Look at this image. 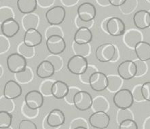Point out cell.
I'll use <instances>...</instances> for the list:
<instances>
[{
    "instance_id": "cell-27",
    "label": "cell",
    "mask_w": 150,
    "mask_h": 129,
    "mask_svg": "<svg viewBox=\"0 0 150 129\" xmlns=\"http://www.w3.org/2000/svg\"><path fill=\"white\" fill-rule=\"evenodd\" d=\"M108 86L107 90L111 93H116L122 89L124 79L119 76L116 75H109L108 76Z\"/></svg>"
},
{
    "instance_id": "cell-2",
    "label": "cell",
    "mask_w": 150,
    "mask_h": 129,
    "mask_svg": "<svg viewBox=\"0 0 150 129\" xmlns=\"http://www.w3.org/2000/svg\"><path fill=\"white\" fill-rule=\"evenodd\" d=\"M114 105L118 109H128L133 105L134 99L132 92L124 89L115 93L113 98Z\"/></svg>"
},
{
    "instance_id": "cell-30",
    "label": "cell",
    "mask_w": 150,
    "mask_h": 129,
    "mask_svg": "<svg viewBox=\"0 0 150 129\" xmlns=\"http://www.w3.org/2000/svg\"><path fill=\"white\" fill-rule=\"evenodd\" d=\"M18 53L24 57L26 59H32L35 57V50L33 47L27 46L24 42H21L17 47Z\"/></svg>"
},
{
    "instance_id": "cell-28",
    "label": "cell",
    "mask_w": 150,
    "mask_h": 129,
    "mask_svg": "<svg viewBox=\"0 0 150 129\" xmlns=\"http://www.w3.org/2000/svg\"><path fill=\"white\" fill-rule=\"evenodd\" d=\"M34 77L33 72L30 67H27L23 72L14 74V78L18 84H27L33 80Z\"/></svg>"
},
{
    "instance_id": "cell-16",
    "label": "cell",
    "mask_w": 150,
    "mask_h": 129,
    "mask_svg": "<svg viewBox=\"0 0 150 129\" xmlns=\"http://www.w3.org/2000/svg\"><path fill=\"white\" fill-rule=\"evenodd\" d=\"M20 30V25L14 18L4 21L1 24V32L2 35L8 38H14Z\"/></svg>"
},
{
    "instance_id": "cell-23",
    "label": "cell",
    "mask_w": 150,
    "mask_h": 129,
    "mask_svg": "<svg viewBox=\"0 0 150 129\" xmlns=\"http://www.w3.org/2000/svg\"><path fill=\"white\" fill-rule=\"evenodd\" d=\"M134 52L137 57L143 61L150 60V44L147 42H140L136 45Z\"/></svg>"
},
{
    "instance_id": "cell-10",
    "label": "cell",
    "mask_w": 150,
    "mask_h": 129,
    "mask_svg": "<svg viewBox=\"0 0 150 129\" xmlns=\"http://www.w3.org/2000/svg\"><path fill=\"white\" fill-rule=\"evenodd\" d=\"M93 101V98L88 92L80 90L74 98V106L80 111H86L91 108Z\"/></svg>"
},
{
    "instance_id": "cell-47",
    "label": "cell",
    "mask_w": 150,
    "mask_h": 129,
    "mask_svg": "<svg viewBox=\"0 0 150 129\" xmlns=\"http://www.w3.org/2000/svg\"><path fill=\"white\" fill-rule=\"evenodd\" d=\"M18 129H38L37 125L30 120H23L18 124Z\"/></svg>"
},
{
    "instance_id": "cell-59",
    "label": "cell",
    "mask_w": 150,
    "mask_h": 129,
    "mask_svg": "<svg viewBox=\"0 0 150 129\" xmlns=\"http://www.w3.org/2000/svg\"><path fill=\"white\" fill-rule=\"evenodd\" d=\"M75 129H88V128H85V127H78V128H75Z\"/></svg>"
},
{
    "instance_id": "cell-12",
    "label": "cell",
    "mask_w": 150,
    "mask_h": 129,
    "mask_svg": "<svg viewBox=\"0 0 150 129\" xmlns=\"http://www.w3.org/2000/svg\"><path fill=\"white\" fill-rule=\"evenodd\" d=\"M78 16L86 22L94 21L96 15V10L94 4L90 2H84L78 6Z\"/></svg>"
},
{
    "instance_id": "cell-31",
    "label": "cell",
    "mask_w": 150,
    "mask_h": 129,
    "mask_svg": "<svg viewBox=\"0 0 150 129\" xmlns=\"http://www.w3.org/2000/svg\"><path fill=\"white\" fill-rule=\"evenodd\" d=\"M15 109L14 101L10 99L4 95L0 97V111H6L8 113H12Z\"/></svg>"
},
{
    "instance_id": "cell-15",
    "label": "cell",
    "mask_w": 150,
    "mask_h": 129,
    "mask_svg": "<svg viewBox=\"0 0 150 129\" xmlns=\"http://www.w3.org/2000/svg\"><path fill=\"white\" fill-rule=\"evenodd\" d=\"M22 88L16 81L8 80L6 83L3 90V95L5 97L14 100L22 94Z\"/></svg>"
},
{
    "instance_id": "cell-18",
    "label": "cell",
    "mask_w": 150,
    "mask_h": 129,
    "mask_svg": "<svg viewBox=\"0 0 150 129\" xmlns=\"http://www.w3.org/2000/svg\"><path fill=\"white\" fill-rule=\"evenodd\" d=\"M46 120L50 126L58 128L65 123V116L61 109H54L51 110L46 116Z\"/></svg>"
},
{
    "instance_id": "cell-1",
    "label": "cell",
    "mask_w": 150,
    "mask_h": 129,
    "mask_svg": "<svg viewBox=\"0 0 150 129\" xmlns=\"http://www.w3.org/2000/svg\"><path fill=\"white\" fill-rule=\"evenodd\" d=\"M67 67L71 74L79 76L86 71L88 63L86 58L82 56L74 55L69 59Z\"/></svg>"
},
{
    "instance_id": "cell-54",
    "label": "cell",
    "mask_w": 150,
    "mask_h": 129,
    "mask_svg": "<svg viewBox=\"0 0 150 129\" xmlns=\"http://www.w3.org/2000/svg\"><path fill=\"white\" fill-rule=\"evenodd\" d=\"M96 2H97L100 6H103V7L110 5V3H109V0H96Z\"/></svg>"
},
{
    "instance_id": "cell-46",
    "label": "cell",
    "mask_w": 150,
    "mask_h": 129,
    "mask_svg": "<svg viewBox=\"0 0 150 129\" xmlns=\"http://www.w3.org/2000/svg\"><path fill=\"white\" fill-rule=\"evenodd\" d=\"M119 129H139V128L134 120H127L119 124Z\"/></svg>"
},
{
    "instance_id": "cell-32",
    "label": "cell",
    "mask_w": 150,
    "mask_h": 129,
    "mask_svg": "<svg viewBox=\"0 0 150 129\" xmlns=\"http://www.w3.org/2000/svg\"><path fill=\"white\" fill-rule=\"evenodd\" d=\"M55 81L54 79H46L40 84L39 91L43 94V96L46 97L52 96V87Z\"/></svg>"
},
{
    "instance_id": "cell-53",
    "label": "cell",
    "mask_w": 150,
    "mask_h": 129,
    "mask_svg": "<svg viewBox=\"0 0 150 129\" xmlns=\"http://www.w3.org/2000/svg\"><path fill=\"white\" fill-rule=\"evenodd\" d=\"M143 129H150V116L147 118L143 122Z\"/></svg>"
},
{
    "instance_id": "cell-3",
    "label": "cell",
    "mask_w": 150,
    "mask_h": 129,
    "mask_svg": "<svg viewBox=\"0 0 150 129\" xmlns=\"http://www.w3.org/2000/svg\"><path fill=\"white\" fill-rule=\"evenodd\" d=\"M7 67L13 74L21 72L27 68V59L18 52L10 54L7 57Z\"/></svg>"
},
{
    "instance_id": "cell-41",
    "label": "cell",
    "mask_w": 150,
    "mask_h": 129,
    "mask_svg": "<svg viewBox=\"0 0 150 129\" xmlns=\"http://www.w3.org/2000/svg\"><path fill=\"white\" fill-rule=\"evenodd\" d=\"M137 0H126L125 3L120 6V10L124 14H129L134 11L137 8Z\"/></svg>"
},
{
    "instance_id": "cell-6",
    "label": "cell",
    "mask_w": 150,
    "mask_h": 129,
    "mask_svg": "<svg viewBox=\"0 0 150 129\" xmlns=\"http://www.w3.org/2000/svg\"><path fill=\"white\" fill-rule=\"evenodd\" d=\"M46 48L52 55H61L66 49V42L63 37L54 35L46 39Z\"/></svg>"
},
{
    "instance_id": "cell-25",
    "label": "cell",
    "mask_w": 150,
    "mask_h": 129,
    "mask_svg": "<svg viewBox=\"0 0 150 129\" xmlns=\"http://www.w3.org/2000/svg\"><path fill=\"white\" fill-rule=\"evenodd\" d=\"M37 0H17V8L24 14L35 12L38 7Z\"/></svg>"
},
{
    "instance_id": "cell-49",
    "label": "cell",
    "mask_w": 150,
    "mask_h": 129,
    "mask_svg": "<svg viewBox=\"0 0 150 129\" xmlns=\"http://www.w3.org/2000/svg\"><path fill=\"white\" fill-rule=\"evenodd\" d=\"M75 22H76V25L78 28L86 27L88 28V29H91V28L93 27V26L94 25V21H89V22H86V21L81 20L78 16L76 17Z\"/></svg>"
},
{
    "instance_id": "cell-61",
    "label": "cell",
    "mask_w": 150,
    "mask_h": 129,
    "mask_svg": "<svg viewBox=\"0 0 150 129\" xmlns=\"http://www.w3.org/2000/svg\"><path fill=\"white\" fill-rule=\"evenodd\" d=\"M147 1H148L149 2H150V0H147Z\"/></svg>"
},
{
    "instance_id": "cell-14",
    "label": "cell",
    "mask_w": 150,
    "mask_h": 129,
    "mask_svg": "<svg viewBox=\"0 0 150 129\" xmlns=\"http://www.w3.org/2000/svg\"><path fill=\"white\" fill-rule=\"evenodd\" d=\"M143 35L140 31L137 29H131L126 31L124 34L123 42L124 44L130 49H134L136 45L142 42Z\"/></svg>"
},
{
    "instance_id": "cell-56",
    "label": "cell",
    "mask_w": 150,
    "mask_h": 129,
    "mask_svg": "<svg viewBox=\"0 0 150 129\" xmlns=\"http://www.w3.org/2000/svg\"><path fill=\"white\" fill-rule=\"evenodd\" d=\"M109 18L105 19V20H104L101 23V29H102V30L105 32V33H108V31H107V24H108V21L109 20Z\"/></svg>"
},
{
    "instance_id": "cell-52",
    "label": "cell",
    "mask_w": 150,
    "mask_h": 129,
    "mask_svg": "<svg viewBox=\"0 0 150 129\" xmlns=\"http://www.w3.org/2000/svg\"><path fill=\"white\" fill-rule=\"evenodd\" d=\"M111 5L115 7H120L125 3L126 0H109Z\"/></svg>"
},
{
    "instance_id": "cell-62",
    "label": "cell",
    "mask_w": 150,
    "mask_h": 129,
    "mask_svg": "<svg viewBox=\"0 0 150 129\" xmlns=\"http://www.w3.org/2000/svg\"><path fill=\"white\" fill-rule=\"evenodd\" d=\"M149 13H150V10H149Z\"/></svg>"
},
{
    "instance_id": "cell-11",
    "label": "cell",
    "mask_w": 150,
    "mask_h": 129,
    "mask_svg": "<svg viewBox=\"0 0 150 129\" xmlns=\"http://www.w3.org/2000/svg\"><path fill=\"white\" fill-rule=\"evenodd\" d=\"M90 86L94 91L102 92L106 90L108 86V76L103 72H96L90 79Z\"/></svg>"
},
{
    "instance_id": "cell-39",
    "label": "cell",
    "mask_w": 150,
    "mask_h": 129,
    "mask_svg": "<svg viewBox=\"0 0 150 129\" xmlns=\"http://www.w3.org/2000/svg\"><path fill=\"white\" fill-rule=\"evenodd\" d=\"M137 66V74L136 77H141L145 76L148 72L149 67L146 61H141L140 59H137L134 61Z\"/></svg>"
},
{
    "instance_id": "cell-7",
    "label": "cell",
    "mask_w": 150,
    "mask_h": 129,
    "mask_svg": "<svg viewBox=\"0 0 150 129\" xmlns=\"http://www.w3.org/2000/svg\"><path fill=\"white\" fill-rule=\"evenodd\" d=\"M110 117L104 111L94 112L89 117L88 122L92 127L96 129H106L110 123Z\"/></svg>"
},
{
    "instance_id": "cell-17",
    "label": "cell",
    "mask_w": 150,
    "mask_h": 129,
    "mask_svg": "<svg viewBox=\"0 0 150 129\" xmlns=\"http://www.w3.org/2000/svg\"><path fill=\"white\" fill-rule=\"evenodd\" d=\"M43 40L42 33L36 29H31L25 31L23 42L28 46L35 47L41 44Z\"/></svg>"
},
{
    "instance_id": "cell-40",
    "label": "cell",
    "mask_w": 150,
    "mask_h": 129,
    "mask_svg": "<svg viewBox=\"0 0 150 129\" xmlns=\"http://www.w3.org/2000/svg\"><path fill=\"white\" fill-rule=\"evenodd\" d=\"M54 35H59L64 37V32L59 25H50L45 31V37L46 39Z\"/></svg>"
},
{
    "instance_id": "cell-50",
    "label": "cell",
    "mask_w": 150,
    "mask_h": 129,
    "mask_svg": "<svg viewBox=\"0 0 150 129\" xmlns=\"http://www.w3.org/2000/svg\"><path fill=\"white\" fill-rule=\"evenodd\" d=\"M38 4L42 8L50 7L54 3L55 0H37Z\"/></svg>"
},
{
    "instance_id": "cell-29",
    "label": "cell",
    "mask_w": 150,
    "mask_h": 129,
    "mask_svg": "<svg viewBox=\"0 0 150 129\" xmlns=\"http://www.w3.org/2000/svg\"><path fill=\"white\" fill-rule=\"evenodd\" d=\"M72 50L75 55L82 56V57L86 58L91 56L92 48L91 44H78L74 42L72 44Z\"/></svg>"
},
{
    "instance_id": "cell-19",
    "label": "cell",
    "mask_w": 150,
    "mask_h": 129,
    "mask_svg": "<svg viewBox=\"0 0 150 129\" xmlns=\"http://www.w3.org/2000/svg\"><path fill=\"white\" fill-rule=\"evenodd\" d=\"M133 22L137 29L143 30L150 27V13L145 10L137 11L133 16Z\"/></svg>"
},
{
    "instance_id": "cell-44",
    "label": "cell",
    "mask_w": 150,
    "mask_h": 129,
    "mask_svg": "<svg viewBox=\"0 0 150 129\" xmlns=\"http://www.w3.org/2000/svg\"><path fill=\"white\" fill-rule=\"evenodd\" d=\"M141 86H142V85L141 84L137 85L134 87L132 91H131L132 94V96H133L134 101L137 102V103H141V102H144L145 101V99L143 96L142 90H141Z\"/></svg>"
},
{
    "instance_id": "cell-43",
    "label": "cell",
    "mask_w": 150,
    "mask_h": 129,
    "mask_svg": "<svg viewBox=\"0 0 150 129\" xmlns=\"http://www.w3.org/2000/svg\"><path fill=\"white\" fill-rule=\"evenodd\" d=\"M80 89L78 87L76 86H69V90L68 94L66 95V96L64 98L65 102L67 104L70 105H74V98L76 96V94L78 92L80 91Z\"/></svg>"
},
{
    "instance_id": "cell-45",
    "label": "cell",
    "mask_w": 150,
    "mask_h": 129,
    "mask_svg": "<svg viewBox=\"0 0 150 129\" xmlns=\"http://www.w3.org/2000/svg\"><path fill=\"white\" fill-rule=\"evenodd\" d=\"M10 48V43L8 38L5 35H0V54L4 55L6 52L9 50Z\"/></svg>"
},
{
    "instance_id": "cell-42",
    "label": "cell",
    "mask_w": 150,
    "mask_h": 129,
    "mask_svg": "<svg viewBox=\"0 0 150 129\" xmlns=\"http://www.w3.org/2000/svg\"><path fill=\"white\" fill-rule=\"evenodd\" d=\"M78 127L89 128V124L86 120L83 118H76L71 122L69 124V129H75Z\"/></svg>"
},
{
    "instance_id": "cell-9",
    "label": "cell",
    "mask_w": 150,
    "mask_h": 129,
    "mask_svg": "<svg viewBox=\"0 0 150 129\" xmlns=\"http://www.w3.org/2000/svg\"><path fill=\"white\" fill-rule=\"evenodd\" d=\"M125 24L124 21L118 17H111L109 18L107 24L108 33L113 37H119L125 33Z\"/></svg>"
},
{
    "instance_id": "cell-26",
    "label": "cell",
    "mask_w": 150,
    "mask_h": 129,
    "mask_svg": "<svg viewBox=\"0 0 150 129\" xmlns=\"http://www.w3.org/2000/svg\"><path fill=\"white\" fill-rule=\"evenodd\" d=\"M91 109L94 112H98V111L108 112L109 109V103L105 96L98 95L93 98Z\"/></svg>"
},
{
    "instance_id": "cell-5",
    "label": "cell",
    "mask_w": 150,
    "mask_h": 129,
    "mask_svg": "<svg viewBox=\"0 0 150 129\" xmlns=\"http://www.w3.org/2000/svg\"><path fill=\"white\" fill-rule=\"evenodd\" d=\"M46 21L50 25H60L66 17V10L63 6H57L49 9L46 12Z\"/></svg>"
},
{
    "instance_id": "cell-21",
    "label": "cell",
    "mask_w": 150,
    "mask_h": 129,
    "mask_svg": "<svg viewBox=\"0 0 150 129\" xmlns=\"http://www.w3.org/2000/svg\"><path fill=\"white\" fill-rule=\"evenodd\" d=\"M93 37L91 29L86 27L78 28L74 35V42L78 44H90L93 40Z\"/></svg>"
},
{
    "instance_id": "cell-38",
    "label": "cell",
    "mask_w": 150,
    "mask_h": 129,
    "mask_svg": "<svg viewBox=\"0 0 150 129\" xmlns=\"http://www.w3.org/2000/svg\"><path fill=\"white\" fill-rule=\"evenodd\" d=\"M14 18V13L11 8L3 6L0 8V23L1 24L4 21L9 19Z\"/></svg>"
},
{
    "instance_id": "cell-57",
    "label": "cell",
    "mask_w": 150,
    "mask_h": 129,
    "mask_svg": "<svg viewBox=\"0 0 150 129\" xmlns=\"http://www.w3.org/2000/svg\"><path fill=\"white\" fill-rule=\"evenodd\" d=\"M120 59V52H119V50H118V48L116 47V51H115V56L114 57H113V59L111 62H113V63H114V62H116L119 60Z\"/></svg>"
},
{
    "instance_id": "cell-55",
    "label": "cell",
    "mask_w": 150,
    "mask_h": 129,
    "mask_svg": "<svg viewBox=\"0 0 150 129\" xmlns=\"http://www.w3.org/2000/svg\"><path fill=\"white\" fill-rule=\"evenodd\" d=\"M42 127H43V129H57V128H53V127H52V126H50V125H49V124H48V122H47L46 117L44 118V121H43Z\"/></svg>"
},
{
    "instance_id": "cell-51",
    "label": "cell",
    "mask_w": 150,
    "mask_h": 129,
    "mask_svg": "<svg viewBox=\"0 0 150 129\" xmlns=\"http://www.w3.org/2000/svg\"><path fill=\"white\" fill-rule=\"evenodd\" d=\"M79 0H61V2L63 4L64 6H67V7H71L74 6L78 4Z\"/></svg>"
},
{
    "instance_id": "cell-34",
    "label": "cell",
    "mask_w": 150,
    "mask_h": 129,
    "mask_svg": "<svg viewBox=\"0 0 150 129\" xmlns=\"http://www.w3.org/2000/svg\"><path fill=\"white\" fill-rule=\"evenodd\" d=\"M46 60L50 61L53 64L57 72H60L63 67V60L60 55H52V54H50L46 58Z\"/></svg>"
},
{
    "instance_id": "cell-33",
    "label": "cell",
    "mask_w": 150,
    "mask_h": 129,
    "mask_svg": "<svg viewBox=\"0 0 150 129\" xmlns=\"http://www.w3.org/2000/svg\"><path fill=\"white\" fill-rule=\"evenodd\" d=\"M133 112L128 109H119L116 113V121L120 124L127 120H134Z\"/></svg>"
},
{
    "instance_id": "cell-13",
    "label": "cell",
    "mask_w": 150,
    "mask_h": 129,
    "mask_svg": "<svg viewBox=\"0 0 150 129\" xmlns=\"http://www.w3.org/2000/svg\"><path fill=\"white\" fill-rule=\"evenodd\" d=\"M44 101V96L39 90H31L25 94V103L31 109H39L41 108Z\"/></svg>"
},
{
    "instance_id": "cell-24",
    "label": "cell",
    "mask_w": 150,
    "mask_h": 129,
    "mask_svg": "<svg viewBox=\"0 0 150 129\" xmlns=\"http://www.w3.org/2000/svg\"><path fill=\"white\" fill-rule=\"evenodd\" d=\"M22 25L25 31L31 29H38L40 25V17L35 13L25 14L22 18Z\"/></svg>"
},
{
    "instance_id": "cell-63",
    "label": "cell",
    "mask_w": 150,
    "mask_h": 129,
    "mask_svg": "<svg viewBox=\"0 0 150 129\" xmlns=\"http://www.w3.org/2000/svg\"><path fill=\"white\" fill-rule=\"evenodd\" d=\"M1 1H2V0H1Z\"/></svg>"
},
{
    "instance_id": "cell-37",
    "label": "cell",
    "mask_w": 150,
    "mask_h": 129,
    "mask_svg": "<svg viewBox=\"0 0 150 129\" xmlns=\"http://www.w3.org/2000/svg\"><path fill=\"white\" fill-rule=\"evenodd\" d=\"M12 122V115L6 111H0V128H9Z\"/></svg>"
},
{
    "instance_id": "cell-8",
    "label": "cell",
    "mask_w": 150,
    "mask_h": 129,
    "mask_svg": "<svg viewBox=\"0 0 150 129\" xmlns=\"http://www.w3.org/2000/svg\"><path fill=\"white\" fill-rule=\"evenodd\" d=\"M117 74L124 80H130L136 77L137 66L134 61L127 60L123 61L117 67Z\"/></svg>"
},
{
    "instance_id": "cell-22",
    "label": "cell",
    "mask_w": 150,
    "mask_h": 129,
    "mask_svg": "<svg viewBox=\"0 0 150 129\" xmlns=\"http://www.w3.org/2000/svg\"><path fill=\"white\" fill-rule=\"evenodd\" d=\"M69 86L67 83L61 80H56L52 87V94L57 99H62L68 94Z\"/></svg>"
},
{
    "instance_id": "cell-36",
    "label": "cell",
    "mask_w": 150,
    "mask_h": 129,
    "mask_svg": "<svg viewBox=\"0 0 150 129\" xmlns=\"http://www.w3.org/2000/svg\"><path fill=\"white\" fill-rule=\"evenodd\" d=\"M39 109H33L30 108L24 101L22 106H21V113H22L23 116H25L27 119H34V118H37L39 115Z\"/></svg>"
},
{
    "instance_id": "cell-4",
    "label": "cell",
    "mask_w": 150,
    "mask_h": 129,
    "mask_svg": "<svg viewBox=\"0 0 150 129\" xmlns=\"http://www.w3.org/2000/svg\"><path fill=\"white\" fill-rule=\"evenodd\" d=\"M116 46L112 43H105L97 47L95 51L96 59L101 63L111 62L114 57Z\"/></svg>"
},
{
    "instance_id": "cell-35",
    "label": "cell",
    "mask_w": 150,
    "mask_h": 129,
    "mask_svg": "<svg viewBox=\"0 0 150 129\" xmlns=\"http://www.w3.org/2000/svg\"><path fill=\"white\" fill-rule=\"evenodd\" d=\"M96 72H98V69L95 66L93 65V64H88L86 71L83 74L79 76V79H80L81 82L84 84H89L90 79H91V76Z\"/></svg>"
},
{
    "instance_id": "cell-48",
    "label": "cell",
    "mask_w": 150,
    "mask_h": 129,
    "mask_svg": "<svg viewBox=\"0 0 150 129\" xmlns=\"http://www.w3.org/2000/svg\"><path fill=\"white\" fill-rule=\"evenodd\" d=\"M143 96L145 101L150 102V81H147L143 83L141 86Z\"/></svg>"
},
{
    "instance_id": "cell-58",
    "label": "cell",
    "mask_w": 150,
    "mask_h": 129,
    "mask_svg": "<svg viewBox=\"0 0 150 129\" xmlns=\"http://www.w3.org/2000/svg\"><path fill=\"white\" fill-rule=\"evenodd\" d=\"M0 68H1V73H0V75H1V77L2 75H3V68H2L1 65L0 66Z\"/></svg>"
},
{
    "instance_id": "cell-20",
    "label": "cell",
    "mask_w": 150,
    "mask_h": 129,
    "mask_svg": "<svg viewBox=\"0 0 150 129\" xmlns=\"http://www.w3.org/2000/svg\"><path fill=\"white\" fill-rule=\"evenodd\" d=\"M55 72L54 67L47 60L42 61L36 69V74L41 79H47L52 77Z\"/></svg>"
},
{
    "instance_id": "cell-60",
    "label": "cell",
    "mask_w": 150,
    "mask_h": 129,
    "mask_svg": "<svg viewBox=\"0 0 150 129\" xmlns=\"http://www.w3.org/2000/svg\"><path fill=\"white\" fill-rule=\"evenodd\" d=\"M0 129H13L12 128L11 126H10V127H9V128H0Z\"/></svg>"
}]
</instances>
